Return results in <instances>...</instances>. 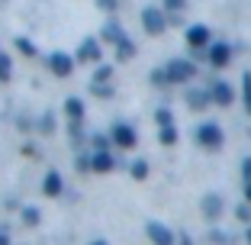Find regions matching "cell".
<instances>
[{"label": "cell", "mask_w": 251, "mask_h": 245, "mask_svg": "<svg viewBox=\"0 0 251 245\" xmlns=\"http://www.w3.org/2000/svg\"><path fill=\"white\" fill-rule=\"evenodd\" d=\"M184 3H187V0H164V7H168V10H184Z\"/></svg>", "instance_id": "obj_28"}, {"label": "cell", "mask_w": 251, "mask_h": 245, "mask_svg": "<svg viewBox=\"0 0 251 245\" xmlns=\"http://www.w3.org/2000/svg\"><path fill=\"white\" fill-rule=\"evenodd\" d=\"M39 219H42V213H39L36 207H26V210H23V223H26V226H39Z\"/></svg>", "instance_id": "obj_19"}, {"label": "cell", "mask_w": 251, "mask_h": 245, "mask_svg": "<svg viewBox=\"0 0 251 245\" xmlns=\"http://www.w3.org/2000/svg\"><path fill=\"white\" fill-rule=\"evenodd\" d=\"M187 100H190L193 110H203V107H206L213 97H209V90H190V94H187Z\"/></svg>", "instance_id": "obj_15"}, {"label": "cell", "mask_w": 251, "mask_h": 245, "mask_svg": "<svg viewBox=\"0 0 251 245\" xmlns=\"http://www.w3.org/2000/svg\"><path fill=\"white\" fill-rule=\"evenodd\" d=\"M197 142L203 145V149H209V152H219L222 142H226V136H222L219 123H203V126H197Z\"/></svg>", "instance_id": "obj_1"}, {"label": "cell", "mask_w": 251, "mask_h": 245, "mask_svg": "<svg viewBox=\"0 0 251 245\" xmlns=\"http://www.w3.org/2000/svg\"><path fill=\"white\" fill-rule=\"evenodd\" d=\"M129 174H132L135 181H145V178H148V162H142V158H139V162H132Z\"/></svg>", "instance_id": "obj_18"}, {"label": "cell", "mask_w": 251, "mask_h": 245, "mask_svg": "<svg viewBox=\"0 0 251 245\" xmlns=\"http://www.w3.org/2000/svg\"><path fill=\"white\" fill-rule=\"evenodd\" d=\"M177 245H193V242H190L187 236H180V239H177Z\"/></svg>", "instance_id": "obj_34"}, {"label": "cell", "mask_w": 251, "mask_h": 245, "mask_svg": "<svg viewBox=\"0 0 251 245\" xmlns=\"http://www.w3.org/2000/svg\"><path fill=\"white\" fill-rule=\"evenodd\" d=\"M49 65H52V71L58 78H71V71H74V58L65 55V52H55L52 58H49Z\"/></svg>", "instance_id": "obj_8"}, {"label": "cell", "mask_w": 251, "mask_h": 245, "mask_svg": "<svg viewBox=\"0 0 251 245\" xmlns=\"http://www.w3.org/2000/svg\"><path fill=\"white\" fill-rule=\"evenodd\" d=\"M187 45H190L193 52L209 49V29L206 26H190V29H187Z\"/></svg>", "instance_id": "obj_6"}, {"label": "cell", "mask_w": 251, "mask_h": 245, "mask_svg": "<svg viewBox=\"0 0 251 245\" xmlns=\"http://www.w3.org/2000/svg\"><path fill=\"white\" fill-rule=\"evenodd\" d=\"M193 75H197V65H193V61H187V58L168 61V78H171V84H187V81H193Z\"/></svg>", "instance_id": "obj_2"}, {"label": "cell", "mask_w": 251, "mask_h": 245, "mask_svg": "<svg viewBox=\"0 0 251 245\" xmlns=\"http://www.w3.org/2000/svg\"><path fill=\"white\" fill-rule=\"evenodd\" d=\"M0 245H10V236H7L3 229H0Z\"/></svg>", "instance_id": "obj_32"}, {"label": "cell", "mask_w": 251, "mask_h": 245, "mask_svg": "<svg viewBox=\"0 0 251 245\" xmlns=\"http://www.w3.org/2000/svg\"><path fill=\"white\" fill-rule=\"evenodd\" d=\"M61 191H65L61 174H58V171H49V174H45V181H42V193H45V197H58Z\"/></svg>", "instance_id": "obj_12"}, {"label": "cell", "mask_w": 251, "mask_h": 245, "mask_svg": "<svg viewBox=\"0 0 251 245\" xmlns=\"http://www.w3.org/2000/svg\"><path fill=\"white\" fill-rule=\"evenodd\" d=\"M242 178L251 181V158H245V162H242Z\"/></svg>", "instance_id": "obj_29"}, {"label": "cell", "mask_w": 251, "mask_h": 245, "mask_svg": "<svg viewBox=\"0 0 251 245\" xmlns=\"http://www.w3.org/2000/svg\"><path fill=\"white\" fill-rule=\"evenodd\" d=\"M222 210H226V203H222L219 193H206V197H203V216H206L209 223H216V219H219Z\"/></svg>", "instance_id": "obj_7"}, {"label": "cell", "mask_w": 251, "mask_h": 245, "mask_svg": "<svg viewBox=\"0 0 251 245\" xmlns=\"http://www.w3.org/2000/svg\"><path fill=\"white\" fill-rule=\"evenodd\" d=\"M245 200L251 203V181H245Z\"/></svg>", "instance_id": "obj_31"}, {"label": "cell", "mask_w": 251, "mask_h": 245, "mask_svg": "<svg viewBox=\"0 0 251 245\" xmlns=\"http://www.w3.org/2000/svg\"><path fill=\"white\" fill-rule=\"evenodd\" d=\"M65 113H68V119H71L74 126H77V123L84 119V100L81 97H68L65 100Z\"/></svg>", "instance_id": "obj_14"}, {"label": "cell", "mask_w": 251, "mask_h": 245, "mask_svg": "<svg viewBox=\"0 0 251 245\" xmlns=\"http://www.w3.org/2000/svg\"><path fill=\"white\" fill-rule=\"evenodd\" d=\"M242 90H245V110L251 113V75H245V81H242Z\"/></svg>", "instance_id": "obj_26"}, {"label": "cell", "mask_w": 251, "mask_h": 245, "mask_svg": "<svg viewBox=\"0 0 251 245\" xmlns=\"http://www.w3.org/2000/svg\"><path fill=\"white\" fill-rule=\"evenodd\" d=\"M142 23H145V32H148V36H161L164 26H168V20H164V13L158 7H148L145 13H142Z\"/></svg>", "instance_id": "obj_5"}, {"label": "cell", "mask_w": 251, "mask_h": 245, "mask_svg": "<svg viewBox=\"0 0 251 245\" xmlns=\"http://www.w3.org/2000/svg\"><path fill=\"white\" fill-rule=\"evenodd\" d=\"M110 78H113V68L100 65V68H97V75H94V81H97V84H106V81H110Z\"/></svg>", "instance_id": "obj_23"}, {"label": "cell", "mask_w": 251, "mask_h": 245, "mask_svg": "<svg viewBox=\"0 0 251 245\" xmlns=\"http://www.w3.org/2000/svg\"><path fill=\"white\" fill-rule=\"evenodd\" d=\"M103 39H106V42H110V45H119V42H123V29H119V23H106V26H103Z\"/></svg>", "instance_id": "obj_16"}, {"label": "cell", "mask_w": 251, "mask_h": 245, "mask_svg": "<svg viewBox=\"0 0 251 245\" xmlns=\"http://www.w3.org/2000/svg\"><path fill=\"white\" fill-rule=\"evenodd\" d=\"M155 119H158V126H171V123H174V116H171L168 107H161V110L155 113Z\"/></svg>", "instance_id": "obj_24"}, {"label": "cell", "mask_w": 251, "mask_h": 245, "mask_svg": "<svg viewBox=\"0 0 251 245\" xmlns=\"http://www.w3.org/2000/svg\"><path fill=\"white\" fill-rule=\"evenodd\" d=\"M158 139H161V145H174V142H177V126H174V123H171V126H161Z\"/></svg>", "instance_id": "obj_17"}, {"label": "cell", "mask_w": 251, "mask_h": 245, "mask_svg": "<svg viewBox=\"0 0 251 245\" xmlns=\"http://www.w3.org/2000/svg\"><path fill=\"white\" fill-rule=\"evenodd\" d=\"M245 242L251 245V223H248V229H245Z\"/></svg>", "instance_id": "obj_33"}, {"label": "cell", "mask_w": 251, "mask_h": 245, "mask_svg": "<svg viewBox=\"0 0 251 245\" xmlns=\"http://www.w3.org/2000/svg\"><path fill=\"white\" fill-rule=\"evenodd\" d=\"M16 49H20L23 55H36V52H39V49L29 42V39H16Z\"/></svg>", "instance_id": "obj_25"}, {"label": "cell", "mask_w": 251, "mask_h": 245, "mask_svg": "<svg viewBox=\"0 0 251 245\" xmlns=\"http://www.w3.org/2000/svg\"><path fill=\"white\" fill-rule=\"evenodd\" d=\"M116 49H119V58H123V61H129V58H132V55H135V45L129 42V39H123V42H119Z\"/></svg>", "instance_id": "obj_20"}, {"label": "cell", "mask_w": 251, "mask_h": 245, "mask_svg": "<svg viewBox=\"0 0 251 245\" xmlns=\"http://www.w3.org/2000/svg\"><path fill=\"white\" fill-rule=\"evenodd\" d=\"M10 71H13V61H10L7 55L0 52V81H7V78H10Z\"/></svg>", "instance_id": "obj_22"}, {"label": "cell", "mask_w": 251, "mask_h": 245, "mask_svg": "<svg viewBox=\"0 0 251 245\" xmlns=\"http://www.w3.org/2000/svg\"><path fill=\"white\" fill-rule=\"evenodd\" d=\"M209 97H213V104H219V107H229L232 100H235V90H232L226 81H216L213 87H209Z\"/></svg>", "instance_id": "obj_10"}, {"label": "cell", "mask_w": 251, "mask_h": 245, "mask_svg": "<svg viewBox=\"0 0 251 245\" xmlns=\"http://www.w3.org/2000/svg\"><path fill=\"white\" fill-rule=\"evenodd\" d=\"M110 139L116 149H135V142H139V136H135L132 126H126V123H116V126L110 129Z\"/></svg>", "instance_id": "obj_3"}, {"label": "cell", "mask_w": 251, "mask_h": 245, "mask_svg": "<svg viewBox=\"0 0 251 245\" xmlns=\"http://www.w3.org/2000/svg\"><path fill=\"white\" fill-rule=\"evenodd\" d=\"M90 245H106V242H103V239H97V242H90Z\"/></svg>", "instance_id": "obj_35"}, {"label": "cell", "mask_w": 251, "mask_h": 245, "mask_svg": "<svg viewBox=\"0 0 251 245\" xmlns=\"http://www.w3.org/2000/svg\"><path fill=\"white\" fill-rule=\"evenodd\" d=\"M151 84H171V78H168V68H155V71H151Z\"/></svg>", "instance_id": "obj_21"}, {"label": "cell", "mask_w": 251, "mask_h": 245, "mask_svg": "<svg viewBox=\"0 0 251 245\" xmlns=\"http://www.w3.org/2000/svg\"><path fill=\"white\" fill-rule=\"evenodd\" d=\"M235 216H238V219H242V223H251V203H248V200H245V203H242V207H238V210H235Z\"/></svg>", "instance_id": "obj_27"}, {"label": "cell", "mask_w": 251, "mask_h": 245, "mask_svg": "<svg viewBox=\"0 0 251 245\" xmlns=\"http://www.w3.org/2000/svg\"><path fill=\"white\" fill-rule=\"evenodd\" d=\"M113 168H116L113 155H110L106 149H97V152H94V171H97V174H110Z\"/></svg>", "instance_id": "obj_13"}, {"label": "cell", "mask_w": 251, "mask_h": 245, "mask_svg": "<svg viewBox=\"0 0 251 245\" xmlns=\"http://www.w3.org/2000/svg\"><path fill=\"white\" fill-rule=\"evenodd\" d=\"M229 61H232V49L226 42L209 45V65H213V68H226Z\"/></svg>", "instance_id": "obj_9"}, {"label": "cell", "mask_w": 251, "mask_h": 245, "mask_svg": "<svg viewBox=\"0 0 251 245\" xmlns=\"http://www.w3.org/2000/svg\"><path fill=\"white\" fill-rule=\"evenodd\" d=\"M100 7L103 10H116V0H100Z\"/></svg>", "instance_id": "obj_30"}, {"label": "cell", "mask_w": 251, "mask_h": 245, "mask_svg": "<svg viewBox=\"0 0 251 245\" xmlns=\"http://www.w3.org/2000/svg\"><path fill=\"white\" fill-rule=\"evenodd\" d=\"M100 55H103V49H100L97 39H84L81 49H77V58L81 61H100Z\"/></svg>", "instance_id": "obj_11"}, {"label": "cell", "mask_w": 251, "mask_h": 245, "mask_svg": "<svg viewBox=\"0 0 251 245\" xmlns=\"http://www.w3.org/2000/svg\"><path fill=\"white\" fill-rule=\"evenodd\" d=\"M145 232H148V239H151V245H177V236L164 223H158V219H151V223L145 226Z\"/></svg>", "instance_id": "obj_4"}]
</instances>
